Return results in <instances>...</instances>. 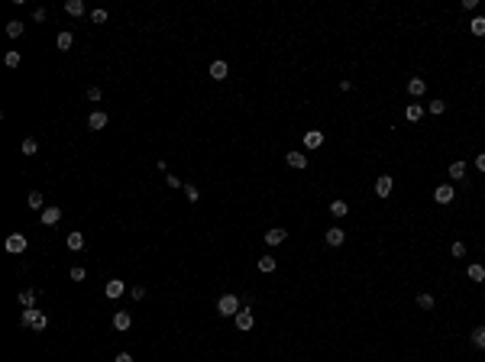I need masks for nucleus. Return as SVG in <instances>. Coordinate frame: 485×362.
Returning a JSON list of instances; mask_svg holds the SVG:
<instances>
[{"label": "nucleus", "instance_id": "cd10ccee", "mask_svg": "<svg viewBox=\"0 0 485 362\" xmlns=\"http://www.w3.org/2000/svg\"><path fill=\"white\" fill-rule=\"evenodd\" d=\"M469 29H473V36H485V16H476L469 23Z\"/></svg>", "mask_w": 485, "mask_h": 362}, {"label": "nucleus", "instance_id": "6ab92c4d", "mask_svg": "<svg viewBox=\"0 0 485 362\" xmlns=\"http://www.w3.org/2000/svg\"><path fill=\"white\" fill-rule=\"evenodd\" d=\"M466 275H469V282H485V265L473 262V265L466 269Z\"/></svg>", "mask_w": 485, "mask_h": 362}, {"label": "nucleus", "instance_id": "4be33fe9", "mask_svg": "<svg viewBox=\"0 0 485 362\" xmlns=\"http://www.w3.org/2000/svg\"><path fill=\"white\" fill-rule=\"evenodd\" d=\"M288 165L291 168H307V155L304 152H288Z\"/></svg>", "mask_w": 485, "mask_h": 362}, {"label": "nucleus", "instance_id": "a878e982", "mask_svg": "<svg viewBox=\"0 0 485 362\" xmlns=\"http://www.w3.org/2000/svg\"><path fill=\"white\" fill-rule=\"evenodd\" d=\"M275 259H272V256H262V259H259V272H265V275H269V272H275Z\"/></svg>", "mask_w": 485, "mask_h": 362}, {"label": "nucleus", "instance_id": "a211bd4d", "mask_svg": "<svg viewBox=\"0 0 485 362\" xmlns=\"http://www.w3.org/2000/svg\"><path fill=\"white\" fill-rule=\"evenodd\" d=\"M227 74H230L227 61H214V65H210V78H214V81H223Z\"/></svg>", "mask_w": 485, "mask_h": 362}, {"label": "nucleus", "instance_id": "f257e3e1", "mask_svg": "<svg viewBox=\"0 0 485 362\" xmlns=\"http://www.w3.org/2000/svg\"><path fill=\"white\" fill-rule=\"evenodd\" d=\"M19 320H23V327H29V330H45V327H49V317H45L42 311H36V307H26V311L19 314Z\"/></svg>", "mask_w": 485, "mask_h": 362}, {"label": "nucleus", "instance_id": "72a5a7b5", "mask_svg": "<svg viewBox=\"0 0 485 362\" xmlns=\"http://www.w3.org/2000/svg\"><path fill=\"white\" fill-rule=\"evenodd\" d=\"M418 307H424V311H430V307H434V295H421V298H418Z\"/></svg>", "mask_w": 485, "mask_h": 362}, {"label": "nucleus", "instance_id": "e433bc0d", "mask_svg": "<svg viewBox=\"0 0 485 362\" xmlns=\"http://www.w3.org/2000/svg\"><path fill=\"white\" fill-rule=\"evenodd\" d=\"M129 295H133L136 301H142V298H146V288H142V285H133V288H129Z\"/></svg>", "mask_w": 485, "mask_h": 362}, {"label": "nucleus", "instance_id": "c85d7f7f", "mask_svg": "<svg viewBox=\"0 0 485 362\" xmlns=\"http://www.w3.org/2000/svg\"><path fill=\"white\" fill-rule=\"evenodd\" d=\"M473 346L485 350V327H476V330H473Z\"/></svg>", "mask_w": 485, "mask_h": 362}, {"label": "nucleus", "instance_id": "ddd939ff", "mask_svg": "<svg viewBox=\"0 0 485 362\" xmlns=\"http://www.w3.org/2000/svg\"><path fill=\"white\" fill-rule=\"evenodd\" d=\"M123 291H126V285H123L120 278H110V282L104 285V295H107V298H120Z\"/></svg>", "mask_w": 485, "mask_h": 362}, {"label": "nucleus", "instance_id": "7ed1b4c3", "mask_svg": "<svg viewBox=\"0 0 485 362\" xmlns=\"http://www.w3.org/2000/svg\"><path fill=\"white\" fill-rule=\"evenodd\" d=\"M26 246H29V243H26L23 233H10V236H6V252H13V256H23Z\"/></svg>", "mask_w": 485, "mask_h": 362}, {"label": "nucleus", "instance_id": "aec40b11", "mask_svg": "<svg viewBox=\"0 0 485 362\" xmlns=\"http://www.w3.org/2000/svg\"><path fill=\"white\" fill-rule=\"evenodd\" d=\"M330 214H333V217H346V214H350V204L337 197V201H330Z\"/></svg>", "mask_w": 485, "mask_h": 362}, {"label": "nucleus", "instance_id": "f8f14e48", "mask_svg": "<svg viewBox=\"0 0 485 362\" xmlns=\"http://www.w3.org/2000/svg\"><path fill=\"white\" fill-rule=\"evenodd\" d=\"M327 246H343V240H346V230H340V227H330L327 230Z\"/></svg>", "mask_w": 485, "mask_h": 362}, {"label": "nucleus", "instance_id": "39448f33", "mask_svg": "<svg viewBox=\"0 0 485 362\" xmlns=\"http://www.w3.org/2000/svg\"><path fill=\"white\" fill-rule=\"evenodd\" d=\"M392 188H395V178H392V175H379V178H375V194H379V197H388V194H392Z\"/></svg>", "mask_w": 485, "mask_h": 362}, {"label": "nucleus", "instance_id": "2f4dec72", "mask_svg": "<svg viewBox=\"0 0 485 362\" xmlns=\"http://www.w3.org/2000/svg\"><path fill=\"white\" fill-rule=\"evenodd\" d=\"M3 61H6V68H16L19 65V52H6Z\"/></svg>", "mask_w": 485, "mask_h": 362}, {"label": "nucleus", "instance_id": "9b49d317", "mask_svg": "<svg viewBox=\"0 0 485 362\" xmlns=\"http://www.w3.org/2000/svg\"><path fill=\"white\" fill-rule=\"evenodd\" d=\"M304 146L307 149H320V146H324V133H320V129H307V133H304Z\"/></svg>", "mask_w": 485, "mask_h": 362}, {"label": "nucleus", "instance_id": "20e7f679", "mask_svg": "<svg viewBox=\"0 0 485 362\" xmlns=\"http://www.w3.org/2000/svg\"><path fill=\"white\" fill-rule=\"evenodd\" d=\"M233 324H236V330H252V324H256V317H252V307H243L240 314L233 317Z\"/></svg>", "mask_w": 485, "mask_h": 362}, {"label": "nucleus", "instance_id": "473e14b6", "mask_svg": "<svg viewBox=\"0 0 485 362\" xmlns=\"http://www.w3.org/2000/svg\"><path fill=\"white\" fill-rule=\"evenodd\" d=\"M84 275L87 272L81 269V265H71V282H84Z\"/></svg>", "mask_w": 485, "mask_h": 362}, {"label": "nucleus", "instance_id": "4c0bfd02", "mask_svg": "<svg viewBox=\"0 0 485 362\" xmlns=\"http://www.w3.org/2000/svg\"><path fill=\"white\" fill-rule=\"evenodd\" d=\"M91 19L94 23H107V10H91Z\"/></svg>", "mask_w": 485, "mask_h": 362}, {"label": "nucleus", "instance_id": "a19ab883", "mask_svg": "<svg viewBox=\"0 0 485 362\" xmlns=\"http://www.w3.org/2000/svg\"><path fill=\"white\" fill-rule=\"evenodd\" d=\"M476 168H479V172H485V152L476 155Z\"/></svg>", "mask_w": 485, "mask_h": 362}, {"label": "nucleus", "instance_id": "79ce46f5", "mask_svg": "<svg viewBox=\"0 0 485 362\" xmlns=\"http://www.w3.org/2000/svg\"><path fill=\"white\" fill-rule=\"evenodd\" d=\"M113 362H133V356H129V353H117V359Z\"/></svg>", "mask_w": 485, "mask_h": 362}, {"label": "nucleus", "instance_id": "4468645a", "mask_svg": "<svg viewBox=\"0 0 485 362\" xmlns=\"http://www.w3.org/2000/svg\"><path fill=\"white\" fill-rule=\"evenodd\" d=\"M421 117H424V107L421 104H408L405 107V120L408 123H421Z\"/></svg>", "mask_w": 485, "mask_h": 362}, {"label": "nucleus", "instance_id": "ea45409f", "mask_svg": "<svg viewBox=\"0 0 485 362\" xmlns=\"http://www.w3.org/2000/svg\"><path fill=\"white\" fill-rule=\"evenodd\" d=\"M104 97V94H100V87H91V91H87V100H100Z\"/></svg>", "mask_w": 485, "mask_h": 362}, {"label": "nucleus", "instance_id": "7c9ffc66", "mask_svg": "<svg viewBox=\"0 0 485 362\" xmlns=\"http://www.w3.org/2000/svg\"><path fill=\"white\" fill-rule=\"evenodd\" d=\"M450 252H453L456 259H463V256H466V243H460V240H456L453 246H450Z\"/></svg>", "mask_w": 485, "mask_h": 362}, {"label": "nucleus", "instance_id": "b1692460", "mask_svg": "<svg viewBox=\"0 0 485 362\" xmlns=\"http://www.w3.org/2000/svg\"><path fill=\"white\" fill-rule=\"evenodd\" d=\"M6 36L19 39V36H23V23H19V19H10V23H6Z\"/></svg>", "mask_w": 485, "mask_h": 362}, {"label": "nucleus", "instance_id": "f704fd0d", "mask_svg": "<svg viewBox=\"0 0 485 362\" xmlns=\"http://www.w3.org/2000/svg\"><path fill=\"white\" fill-rule=\"evenodd\" d=\"M184 194H188V201H191V204H197V197H201L194 184H184Z\"/></svg>", "mask_w": 485, "mask_h": 362}, {"label": "nucleus", "instance_id": "0eeeda50", "mask_svg": "<svg viewBox=\"0 0 485 362\" xmlns=\"http://www.w3.org/2000/svg\"><path fill=\"white\" fill-rule=\"evenodd\" d=\"M129 327H133V317H129V311H117V314H113V330L126 333Z\"/></svg>", "mask_w": 485, "mask_h": 362}, {"label": "nucleus", "instance_id": "dca6fc26", "mask_svg": "<svg viewBox=\"0 0 485 362\" xmlns=\"http://www.w3.org/2000/svg\"><path fill=\"white\" fill-rule=\"evenodd\" d=\"M65 13L68 16H84V0H65Z\"/></svg>", "mask_w": 485, "mask_h": 362}, {"label": "nucleus", "instance_id": "f03ea898", "mask_svg": "<svg viewBox=\"0 0 485 362\" xmlns=\"http://www.w3.org/2000/svg\"><path fill=\"white\" fill-rule=\"evenodd\" d=\"M240 311H243V304H240L236 295H223L220 301H217V314H220V317H236Z\"/></svg>", "mask_w": 485, "mask_h": 362}, {"label": "nucleus", "instance_id": "c9c22d12", "mask_svg": "<svg viewBox=\"0 0 485 362\" xmlns=\"http://www.w3.org/2000/svg\"><path fill=\"white\" fill-rule=\"evenodd\" d=\"M427 110L437 117V113H443V110H447V104H443V100H434V104H427Z\"/></svg>", "mask_w": 485, "mask_h": 362}, {"label": "nucleus", "instance_id": "393cba45", "mask_svg": "<svg viewBox=\"0 0 485 362\" xmlns=\"http://www.w3.org/2000/svg\"><path fill=\"white\" fill-rule=\"evenodd\" d=\"M19 304H23V307H32V304H36V291H32V288H23V291H19Z\"/></svg>", "mask_w": 485, "mask_h": 362}, {"label": "nucleus", "instance_id": "c756f323", "mask_svg": "<svg viewBox=\"0 0 485 362\" xmlns=\"http://www.w3.org/2000/svg\"><path fill=\"white\" fill-rule=\"evenodd\" d=\"M19 149H23V155H36L39 152V142L36 139H23V146H19Z\"/></svg>", "mask_w": 485, "mask_h": 362}, {"label": "nucleus", "instance_id": "f3484780", "mask_svg": "<svg viewBox=\"0 0 485 362\" xmlns=\"http://www.w3.org/2000/svg\"><path fill=\"white\" fill-rule=\"evenodd\" d=\"M65 246H68L71 252H81V249H84V233H68Z\"/></svg>", "mask_w": 485, "mask_h": 362}, {"label": "nucleus", "instance_id": "6e6552de", "mask_svg": "<svg viewBox=\"0 0 485 362\" xmlns=\"http://www.w3.org/2000/svg\"><path fill=\"white\" fill-rule=\"evenodd\" d=\"M434 201L437 204H450V201H453V184H437V188H434Z\"/></svg>", "mask_w": 485, "mask_h": 362}, {"label": "nucleus", "instance_id": "2eb2a0df", "mask_svg": "<svg viewBox=\"0 0 485 362\" xmlns=\"http://www.w3.org/2000/svg\"><path fill=\"white\" fill-rule=\"evenodd\" d=\"M107 126V113L104 110H94L91 117H87V129H104Z\"/></svg>", "mask_w": 485, "mask_h": 362}, {"label": "nucleus", "instance_id": "412c9836", "mask_svg": "<svg viewBox=\"0 0 485 362\" xmlns=\"http://www.w3.org/2000/svg\"><path fill=\"white\" fill-rule=\"evenodd\" d=\"M450 178H453V181L466 178V162H453V165H450Z\"/></svg>", "mask_w": 485, "mask_h": 362}, {"label": "nucleus", "instance_id": "9d476101", "mask_svg": "<svg viewBox=\"0 0 485 362\" xmlns=\"http://www.w3.org/2000/svg\"><path fill=\"white\" fill-rule=\"evenodd\" d=\"M424 91H427L424 78H408V94H411V97H424Z\"/></svg>", "mask_w": 485, "mask_h": 362}, {"label": "nucleus", "instance_id": "5701e85b", "mask_svg": "<svg viewBox=\"0 0 485 362\" xmlns=\"http://www.w3.org/2000/svg\"><path fill=\"white\" fill-rule=\"evenodd\" d=\"M71 42H74V36H71V32H58V39H55V45H58V49L61 52H68V49H71Z\"/></svg>", "mask_w": 485, "mask_h": 362}, {"label": "nucleus", "instance_id": "423d86ee", "mask_svg": "<svg viewBox=\"0 0 485 362\" xmlns=\"http://www.w3.org/2000/svg\"><path fill=\"white\" fill-rule=\"evenodd\" d=\"M285 240H288V230H282V227L265 230V243H269V246H282Z\"/></svg>", "mask_w": 485, "mask_h": 362}, {"label": "nucleus", "instance_id": "58836bf2", "mask_svg": "<svg viewBox=\"0 0 485 362\" xmlns=\"http://www.w3.org/2000/svg\"><path fill=\"white\" fill-rule=\"evenodd\" d=\"M165 184H168V188H184V181H178L175 175H168V178H165Z\"/></svg>", "mask_w": 485, "mask_h": 362}, {"label": "nucleus", "instance_id": "1a4fd4ad", "mask_svg": "<svg viewBox=\"0 0 485 362\" xmlns=\"http://www.w3.org/2000/svg\"><path fill=\"white\" fill-rule=\"evenodd\" d=\"M39 220H42V227H55V223L61 220V207H45Z\"/></svg>", "mask_w": 485, "mask_h": 362}, {"label": "nucleus", "instance_id": "bb28decb", "mask_svg": "<svg viewBox=\"0 0 485 362\" xmlns=\"http://www.w3.org/2000/svg\"><path fill=\"white\" fill-rule=\"evenodd\" d=\"M26 204H29L32 210H45V207H42V194H39V191H29V197H26Z\"/></svg>", "mask_w": 485, "mask_h": 362}]
</instances>
